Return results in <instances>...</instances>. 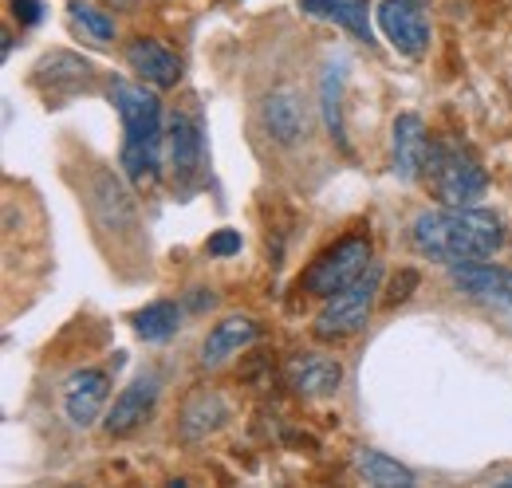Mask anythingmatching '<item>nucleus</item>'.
<instances>
[{"instance_id":"1","label":"nucleus","mask_w":512,"mask_h":488,"mask_svg":"<svg viewBox=\"0 0 512 488\" xmlns=\"http://www.w3.org/2000/svg\"><path fill=\"white\" fill-rule=\"evenodd\" d=\"M410 241L422 256L457 264V260H489L505 244V221L477 205H446L422 213L410 229Z\"/></svg>"},{"instance_id":"2","label":"nucleus","mask_w":512,"mask_h":488,"mask_svg":"<svg viewBox=\"0 0 512 488\" xmlns=\"http://www.w3.org/2000/svg\"><path fill=\"white\" fill-rule=\"evenodd\" d=\"M111 103L119 107V119L127 130L123 170L138 189H154L158 170H162V146H166V119H162L158 87L115 79L111 83Z\"/></svg>"},{"instance_id":"3","label":"nucleus","mask_w":512,"mask_h":488,"mask_svg":"<svg viewBox=\"0 0 512 488\" xmlns=\"http://www.w3.org/2000/svg\"><path fill=\"white\" fill-rule=\"evenodd\" d=\"M426 178H430V189L442 205H473L485 197V170L481 162L473 158V150L465 146H449L442 138L430 142V154H426Z\"/></svg>"},{"instance_id":"4","label":"nucleus","mask_w":512,"mask_h":488,"mask_svg":"<svg viewBox=\"0 0 512 488\" xmlns=\"http://www.w3.org/2000/svg\"><path fill=\"white\" fill-rule=\"evenodd\" d=\"M379 280H383V272H379V264H371L359 280H351L347 288L327 296L320 315H316V335L331 343V339H347V335L363 331L367 319H371L375 296H379Z\"/></svg>"},{"instance_id":"5","label":"nucleus","mask_w":512,"mask_h":488,"mask_svg":"<svg viewBox=\"0 0 512 488\" xmlns=\"http://www.w3.org/2000/svg\"><path fill=\"white\" fill-rule=\"evenodd\" d=\"M367 268H371V237H347L335 248H327L323 256H316V264L304 272L300 288L327 300L339 288H347L351 280H359Z\"/></svg>"},{"instance_id":"6","label":"nucleus","mask_w":512,"mask_h":488,"mask_svg":"<svg viewBox=\"0 0 512 488\" xmlns=\"http://www.w3.org/2000/svg\"><path fill=\"white\" fill-rule=\"evenodd\" d=\"M87 209H91V217H95V225L103 233H115V237L138 233L134 197H130V189L111 170H95L87 178Z\"/></svg>"},{"instance_id":"7","label":"nucleus","mask_w":512,"mask_h":488,"mask_svg":"<svg viewBox=\"0 0 512 488\" xmlns=\"http://www.w3.org/2000/svg\"><path fill=\"white\" fill-rule=\"evenodd\" d=\"M166 154H170V174L178 185H193L205 166V126L197 111L174 107L166 119Z\"/></svg>"},{"instance_id":"8","label":"nucleus","mask_w":512,"mask_h":488,"mask_svg":"<svg viewBox=\"0 0 512 488\" xmlns=\"http://www.w3.org/2000/svg\"><path fill=\"white\" fill-rule=\"evenodd\" d=\"M449 284L477 300V304L501 307V311H512V272L501 268V264H485V260H457L449 264Z\"/></svg>"},{"instance_id":"9","label":"nucleus","mask_w":512,"mask_h":488,"mask_svg":"<svg viewBox=\"0 0 512 488\" xmlns=\"http://www.w3.org/2000/svg\"><path fill=\"white\" fill-rule=\"evenodd\" d=\"M379 28L383 36L410 60H418L430 44V20L418 0H383L379 4Z\"/></svg>"},{"instance_id":"10","label":"nucleus","mask_w":512,"mask_h":488,"mask_svg":"<svg viewBox=\"0 0 512 488\" xmlns=\"http://www.w3.org/2000/svg\"><path fill=\"white\" fill-rule=\"evenodd\" d=\"M107 390H111V378L103 370H75L64 382V410L71 426L87 429L91 422H99L107 406Z\"/></svg>"},{"instance_id":"11","label":"nucleus","mask_w":512,"mask_h":488,"mask_svg":"<svg viewBox=\"0 0 512 488\" xmlns=\"http://www.w3.org/2000/svg\"><path fill=\"white\" fill-rule=\"evenodd\" d=\"M127 63L142 83H150V87H158V91L178 87V79H182V60H178L162 40H146V36L130 40Z\"/></svg>"},{"instance_id":"12","label":"nucleus","mask_w":512,"mask_h":488,"mask_svg":"<svg viewBox=\"0 0 512 488\" xmlns=\"http://www.w3.org/2000/svg\"><path fill=\"white\" fill-rule=\"evenodd\" d=\"M260 119H264V130H268L280 146H292V142H300V138L308 134L304 99H300V91H292V87H276V91L264 99Z\"/></svg>"},{"instance_id":"13","label":"nucleus","mask_w":512,"mask_h":488,"mask_svg":"<svg viewBox=\"0 0 512 488\" xmlns=\"http://www.w3.org/2000/svg\"><path fill=\"white\" fill-rule=\"evenodd\" d=\"M158 402V374H138L127 390L115 398V406L107 410V433L111 437H127L130 429L146 422V414Z\"/></svg>"},{"instance_id":"14","label":"nucleus","mask_w":512,"mask_h":488,"mask_svg":"<svg viewBox=\"0 0 512 488\" xmlns=\"http://www.w3.org/2000/svg\"><path fill=\"white\" fill-rule=\"evenodd\" d=\"M426 154H430L426 122L418 115H398L394 122V174L402 182H418L426 174Z\"/></svg>"},{"instance_id":"15","label":"nucleus","mask_w":512,"mask_h":488,"mask_svg":"<svg viewBox=\"0 0 512 488\" xmlns=\"http://www.w3.org/2000/svg\"><path fill=\"white\" fill-rule=\"evenodd\" d=\"M288 382L304 398H327V394L339 390L343 366L335 363V359H327V355H296L288 363Z\"/></svg>"},{"instance_id":"16","label":"nucleus","mask_w":512,"mask_h":488,"mask_svg":"<svg viewBox=\"0 0 512 488\" xmlns=\"http://www.w3.org/2000/svg\"><path fill=\"white\" fill-rule=\"evenodd\" d=\"M36 83L40 87H48V95H71V91H83L87 83H91V63L79 60V56H71V52H52V56H44V60L36 63Z\"/></svg>"},{"instance_id":"17","label":"nucleus","mask_w":512,"mask_h":488,"mask_svg":"<svg viewBox=\"0 0 512 488\" xmlns=\"http://www.w3.org/2000/svg\"><path fill=\"white\" fill-rule=\"evenodd\" d=\"M256 339V323L249 315H229V319H221L213 331H209V339H205V347H201V366H221L229 363L237 351H245L249 343Z\"/></svg>"},{"instance_id":"18","label":"nucleus","mask_w":512,"mask_h":488,"mask_svg":"<svg viewBox=\"0 0 512 488\" xmlns=\"http://www.w3.org/2000/svg\"><path fill=\"white\" fill-rule=\"evenodd\" d=\"M300 12H308V16H316V20H331V24L347 28L355 40L375 44L367 0H300Z\"/></svg>"},{"instance_id":"19","label":"nucleus","mask_w":512,"mask_h":488,"mask_svg":"<svg viewBox=\"0 0 512 488\" xmlns=\"http://www.w3.org/2000/svg\"><path fill=\"white\" fill-rule=\"evenodd\" d=\"M229 418V406L221 402V394H209V390H201L197 398L186 402V410H182V437L186 441H197V437H205L209 429H217L221 422Z\"/></svg>"},{"instance_id":"20","label":"nucleus","mask_w":512,"mask_h":488,"mask_svg":"<svg viewBox=\"0 0 512 488\" xmlns=\"http://www.w3.org/2000/svg\"><path fill=\"white\" fill-rule=\"evenodd\" d=\"M355 469L367 485H379V488H410L414 485V473L398 461H390L386 453H375V449H363L355 457Z\"/></svg>"},{"instance_id":"21","label":"nucleus","mask_w":512,"mask_h":488,"mask_svg":"<svg viewBox=\"0 0 512 488\" xmlns=\"http://www.w3.org/2000/svg\"><path fill=\"white\" fill-rule=\"evenodd\" d=\"M320 103H323V119H327L331 138L339 142V150H347V126H343V63H331V67L323 71Z\"/></svg>"},{"instance_id":"22","label":"nucleus","mask_w":512,"mask_h":488,"mask_svg":"<svg viewBox=\"0 0 512 488\" xmlns=\"http://www.w3.org/2000/svg\"><path fill=\"white\" fill-rule=\"evenodd\" d=\"M178 323H182V311H178V304H170V300H158V304H146L142 311H134V331L146 343L170 339L178 331Z\"/></svg>"},{"instance_id":"23","label":"nucleus","mask_w":512,"mask_h":488,"mask_svg":"<svg viewBox=\"0 0 512 488\" xmlns=\"http://www.w3.org/2000/svg\"><path fill=\"white\" fill-rule=\"evenodd\" d=\"M71 20L87 32V36H95V40H115V20L107 16V12H99L95 4H83V0H75L71 8Z\"/></svg>"},{"instance_id":"24","label":"nucleus","mask_w":512,"mask_h":488,"mask_svg":"<svg viewBox=\"0 0 512 488\" xmlns=\"http://www.w3.org/2000/svg\"><path fill=\"white\" fill-rule=\"evenodd\" d=\"M213 256H233V252H241V233L237 229H221V233H213L209 244H205Z\"/></svg>"},{"instance_id":"25","label":"nucleus","mask_w":512,"mask_h":488,"mask_svg":"<svg viewBox=\"0 0 512 488\" xmlns=\"http://www.w3.org/2000/svg\"><path fill=\"white\" fill-rule=\"evenodd\" d=\"M8 8H12V16H16L24 28L40 24V12H44V4H40V0H8Z\"/></svg>"},{"instance_id":"26","label":"nucleus","mask_w":512,"mask_h":488,"mask_svg":"<svg viewBox=\"0 0 512 488\" xmlns=\"http://www.w3.org/2000/svg\"><path fill=\"white\" fill-rule=\"evenodd\" d=\"M414 288H418V276H414V272H402V276L390 284V296H386V304H390V307L402 304V300H406Z\"/></svg>"},{"instance_id":"27","label":"nucleus","mask_w":512,"mask_h":488,"mask_svg":"<svg viewBox=\"0 0 512 488\" xmlns=\"http://www.w3.org/2000/svg\"><path fill=\"white\" fill-rule=\"evenodd\" d=\"M213 304H217L213 292H197V300H193V307H213Z\"/></svg>"},{"instance_id":"28","label":"nucleus","mask_w":512,"mask_h":488,"mask_svg":"<svg viewBox=\"0 0 512 488\" xmlns=\"http://www.w3.org/2000/svg\"><path fill=\"white\" fill-rule=\"evenodd\" d=\"M505 485H509V488H512V477H509V481H505Z\"/></svg>"}]
</instances>
